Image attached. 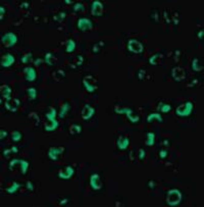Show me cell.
Wrapping results in <instances>:
<instances>
[{"instance_id": "1", "label": "cell", "mask_w": 204, "mask_h": 207, "mask_svg": "<svg viewBox=\"0 0 204 207\" xmlns=\"http://www.w3.org/2000/svg\"><path fill=\"white\" fill-rule=\"evenodd\" d=\"M46 119H47V123L44 126V130L46 132H53L57 129L58 127V122L56 120V110L54 108H50L49 112H47L46 114Z\"/></svg>"}, {"instance_id": "2", "label": "cell", "mask_w": 204, "mask_h": 207, "mask_svg": "<svg viewBox=\"0 0 204 207\" xmlns=\"http://www.w3.org/2000/svg\"><path fill=\"white\" fill-rule=\"evenodd\" d=\"M181 201H182V194L180 191L176 189L168 191L167 195V203L168 205L176 206L178 204H180Z\"/></svg>"}, {"instance_id": "3", "label": "cell", "mask_w": 204, "mask_h": 207, "mask_svg": "<svg viewBox=\"0 0 204 207\" xmlns=\"http://www.w3.org/2000/svg\"><path fill=\"white\" fill-rule=\"evenodd\" d=\"M193 108H194L193 103L190 102V101H187V102L178 105L176 109V113L180 116H188L192 113Z\"/></svg>"}, {"instance_id": "4", "label": "cell", "mask_w": 204, "mask_h": 207, "mask_svg": "<svg viewBox=\"0 0 204 207\" xmlns=\"http://www.w3.org/2000/svg\"><path fill=\"white\" fill-rule=\"evenodd\" d=\"M116 113H120V114H123L125 113L127 117L129 119L130 122L132 123H138L140 117L135 114V112L133 111V109H131V108H128V107H116Z\"/></svg>"}, {"instance_id": "5", "label": "cell", "mask_w": 204, "mask_h": 207, "mask_svg": "<svg viewBox=\"0 0 204 207\" xmlns=\"http://www.w3.org/2000/svg\"><path fill=\"white\" fill-rule=\"evenodd\" d=\"M83 85L88 92H94L97 90V80L93 76H86L83 78Z\"/></svg>"}, {"instance_id": "6", "label": "cell", "mask_w": 204, "mask_h": 207, "mask_svg": "<svg viewBox=\"0 0 204 207\" xmlns=\"http://www.w3.org/2000/svg\"><path fill=\"white\" fill-rule=\"evenodd\" d=\"M17 41H18V37L15 36V34H14V33H6L3 35L1 38V42L6 48L14 46L15 43H17Z\"/></svg>"}, {"instance_id": "7", "label": "cell", "mask_w": 204, "mask_h": 207, "mask_svg": "<svg viewBox=\"0 0 204 207\" xmlns=\"http://www.w3.org/2000/svg\"><path fill=\"white\" fill-rule=\"evenodd\" d=\"M128 49H129L131 52L139 54L143 52L144 47H143V44L141 42H139L138 40L131 39L129 42H128Z\"/></svg>"}, {"instance_id": "8", "label": "cell", "mask_w": 204, "mask_h": 207, "mask_svg": "<svg viewBox=\"0 0 204 207\" xmlns=\"http://www.w3.org/2000/svg\"><path fill=\"white\" fill-rule=\"evenodd\" d=\"M65 150V147H51L48 151V158L52 161H57Z\"/></svg>"}, {"instance_id": "9", "label": "cell", "mask_w": 204, "mask_h": 207, "mask_svg": "<svg viewBox=\"0 0 204 207\" xmlns=\"http://www.w3.org/2000/svg\"><path fill=\"white\" fill-rule=\"evenodd\" d=\"M20 165L21 166V170H22V173L24 174H27V170L29 168V162L24 160V159H12V160L9 162V170H11L12 167L14 166V165Z\"/></svg>"}, {"instance_id": "10", "label": "cell", "mask_w": 204, "mask_h": 207, "mask_svg": "<svg viewBox=\"0 0 204 207\" xmlns=\"http://www.w3.org/2000/svg\"><path fill=\"white\" fill-rule=\"evenodd\" d=\"M76 26H78V29H79L80 31L86 32V31L91 30V29L93 28V24H92V21L89 20V18H79Z\"/></svg>"}, {"instance_id": "11", "label": "cell", "mask_w": 204, "mask_h": 207, "mask_svg": "<svg viewBox=\"0 0 204 207\" xmlns=\"http://www.w3.org/2000/svg\"><path fill=\"white\" fill-rule=\"evenodd\" d=\"M171 77L174 78L175 81L181 82L185 80L186 78V72H185V69L180 68V66H177V68H174L171 69Z\"/></svg>"}, {"instance_id": "12", "label": "cell", "mask_w": 204, "mask_h": 207, "mask_svg": "<svg viewBox=\"0 0 204 207\" xmlns=\"http://www.w3.org/2000/svg\"><path fill=\"white\" fill-rule=\"evenodd\" d=\"M104 11V6L100 1H93L91 6V12L92 14L95 15V17H100V15L103 14Z\"/></svg>"}, {"instance_id": "13", "label": "cell", "mask_w": 204, "mask_h": 207, "mask_svg": "<svg viewBox=\"0 0 204 207\" xmlns=\"http://www.w3.org/2000/svg\"><path fill=\"white\" fill-rule=\"evenodd\" d=\"M15 58L14 56L10 53H5L3 54L2 58H1V66L3 68H9L14 63Z\"/></svg>"}, {"instance_id": "14", "label": "cell", "mask_w": 204, "mask_h": 207, "mask_svg": "<svg viewBox=\"0 0 204 207\" xmlns=\"http://www.w3.org/2000/svg\"><path fill=\"white\" fill-rule=\"evenodd\" d=\"M75 170L72 166H66L65 168H63L62 170H60L58 173V178L62 180H69L74 176Z\"/></svg>"}, {"instance_id": "15", "label": "cell", "mask_w": 204, "mask_h": 207, "mask_svg": "<svg viewBox=\"0 0 204 207\" xmlns=\"http://www.w3.org/2000/svg\"><path fill=\"white\" fill-rule=\"evenodd\" d=\"M94 113H95L94 108L92 106H90L89 104H86L84 106V108H83V110H82V117H83V119L88 120L94 115Z\"/></svg>"}, {"instance_id": "16", "label": "cell", "mask_w": 204, "mask_h": 207, "mask_svg": "<svg viewBox=\"0 0 204 207\" xmlns=\"http://www.w3.org/2000/svg\"><path fill=\"white\" fill-rule=\"evenodd\" d=\"M90 185H91V188L93 190H100L101 189V188H102V183H101L99 174H92L91 179H90Z\"/></svg>"}, {"instance_id": "17", "label": "cell", "mask_w": 204, "mask_h": 207, "mask_svg": "<svg viewBox=\"0 0 204 207\" xmlns=\"http://www.w3.org/2000/svg\"><path fill=\"white\" fill-rule=\"evenodd\" d=\"M25 78L28 82H33L37 78V72L34 68H26L24 69Z\"/></svg>"}, {"instance_id": "18", "label": "cell", "mask_w": 204, "mask_h": 207, "mask_svg": "<svg viewBox=\"0 0 204 207\" xmlns=\"http://www.w3.org/2000/svg\"><path fill=\"white\" fill-rule=\"evenodd\" d=\"M116 145L117 147H119L120 150H126V149L129 147L130 145V139L128 136H120L119 137V139H117L116 141Z\"/></svg>"}, {"instance_id": "19", "label": "cell", "mask_w": 204, "mask_h": 207, "mask_svg": "<svg viewBox=\"0 0 204 207\" xmlns=\"http://www.w3.org/2000/svg\"><path fill=\"white\" fill-rule=\"evenodd\" d=\"M163 54L161 53H156L154 55H152L150 58H149V63L152 65H158V64H161L162 62H163Z\"/></svg>"}, {"instance_id": "20", "label": "cell", "mask_w": 204, "mask_h": 207, "mask_svg": "<svg viewBox=\"0 0 204 207\" xmlns=\"http://www.w3.org/2000/svg\"><path fill=\"white\" fill-rule=\"evenodd\" d=\"M21 102L18 99H12V104H10V102L6 101L5 102V107L7 108L9 111H17L18 108L20 107Z\"/></svg>"}, {"instance_id": "21", "label": "cell", "mask_w": 204, "mask_h": 207, "mask_svg": "<svg viewBox=\"0 0 204 207\" xmlns=\"http://www.w3.org/2000/svg\"><path fill=\"white\" fill-rule=\"evenodd\" d=\"M69 110H71V105H69V103H68V102H65L61 106H60V111H59V117L60 119L65 117V115L69 113Z\"/></svg>"}, {"instance_id": "22", "label": "cell", "mask_w": 204, "mask_h": 207, "mask_svg": "<svg viewBox=\"0 0 204 207\" xmlns=\"http://www.w3.org/2000/svg\"><path fill=\"white\" fill-rule=\"evenodd\" d=\"M191 68L194 72H201L203 69V65L201 64L200 60L198 58H194L192 60V63H191Z\"/></svg>"}, {"instance_id": "23", "label": "cell", "mask_w": 204, "mask_h": 207, "mask_svg": "<svg viewBox=\"0 0 204 207\" xmlns=\"http://www.w3.org/2000/svg\"><path fill=\"white\" fill-rule=\"evenodd\" d=\"M157 110L160 111V112L163 113H167L171 110V106L167 103H163V102H159L157 105Z\"/></svg>"}, {"instance_id": "24", "label": "cell", "mask_w": 204, "mask_h": 207, "mask_svg": "<svg viewBox=\"0 0 204 207\" xmlns=\"http://www.w3.org/2000/svg\"><path fill=\"white\" fill-rule=\"evenodd\" d=\"M11 89L8 87L7 85H4L1 87V94H2V97L5 98V99H9V98H11Z\"/></svg>"}, {"instance_id": "25", "label": "cell", "mask_w": 204, "mask_h": 207, "mask_svg": "<svg viewBox=\"0 0 204 207\" xmlns=\"http://www.w3.org/2000/svg\"><path fill=\"white\" fill-rule=\"evenodd\" d=\"M75 49H76V42L74 40L69 39L65 44V51L68 53H72L75 51Z\"/></svg>"}, {"instance_id": "26", "label": "cell", "mask_w": 204, "mask_h": 207, "mask_svg": "<svg viewBox=\"0 0 204 207\" xmlns=\"http://www.w3.org/2000/svg\"><path fill=\"white\" fill-rule=\"evenodd\" d=\"M55 61H56V57L54 56V54L50 53V52L45 54V62L48 65H50V66L54 65V64H55Z\"/></svg>"}, {"instance_id": "27", "label": "cell", "mask_w": 204, "mask_h": 207, "mask_svg": "<svg viewBox=\"0 0 204 207\" xmlns=\"http://www.w3.org/2000/svg\"><path fill=\"white\" fill-rule=\"evenodd\" d=\"M153 119H157L159 123L163 122V119H162V116L159 113H157V112H154V113L150 114V115H148V117H147V122L148 123L153 122Z\"/></svg>"}, {"instance_id": "28", "label": "cell", "mask_w": 204, "mask_h": 207, "mask_svg": "<svg viewBox=\"0 0 204 207\" xmlns=\"http://www.w3.org/2000/svg\"><path fill=\"white\" fill-rule=\"evenodd\" d=\"M26 93H27L28 97L30 98L31 100H35L37 98V90L35 88H29L27 91H26Z\"/></svg>"}, {"instance_id": "29", "label": "cell", "mask_w": 204, "mask_h": 207, "mask_svg": "<svg viewBox=\"0 0 204 207\" xmlns=\"http://www.w3.org/2000/svg\"><path fill=\"white\" fill-rule=\"evenodd\" d=\"M82 132V128L80 127L79 125H72L71 128H69V133H71V135H78V134H81Z\"/></svg>"}, {"instance_id": "30", "label": "cell", "mask_w": 204, "mask_h": 207, "mask_svg": "<svg viewBox=\"0 0 204 207\" xmlns=\"http://www.w3.org/2000/svg\"><path fill=\"white\" fill-rule=\"evenodd\" d=\"M23 139V134L21 132H18V131H14V132L11 133V140L14 142H18L21 141V140Z\"/></svg>"}, {"instance_id": "31", "label": "cell", "mask_w": 204, "mask_h": 207, "mask_svg": "<svg viewBox=\"0 0 204 207\" xmlns=\"http://www.w3.org/2000/svg\"><path fill=\"white\" fill-rule=\"evenodd\" d=\"M155 143V136L153 133H148L147 134V140H146L145 144L147 146H153Z\"/></svg>"}, {"instance_id": "32", "label": "cell", "mask_w": 204, "mask_h": 207, "mask_svg": "<svg viewBox=\"0 0 204 207\" xmlns=\"http://www.w3.org/2000/svg\"><path fill=\"white\" fill-rule=\"evenodd\" d=\"M53 77H54V79L56 80V81H61V80H63L65 78V72H63L62 69H58V71H56L53 74Z\"/></svg>"}, {"instance_id": "33", "label": "cell", "mask_w": 204, "mask_h": 207, "mask_svg": "<svg viewBox=\"0 0 204 207\" xmlns=\"http://www.w3.org/2000/svg\"><path fill=\"white\" fill-rule=\"evenodd\" d=\"M20 187H21V185L18 183H14L10 187H8L7 189H6V192L9 193V194H14V193L17 192L18 189H20Z\"/></svg>"}, {"instance_id": "34", "label": "cell", "mask_w": 204, "mask_h": 207, "mask_svg": "<svg viewBox=\"0 0 204 207\" xmlns=\"http://www.w3.org/2000/svg\"><path fill=\"white\" fill-rule=\"evenodd\" d=\"M150 20L152 21H154V23H157V21H158V20H159V14H158V11L156 10V9H154V10L151 11V14H150Z\"/></svg>"}, {"instance_id": "35", "label": "cell", "mask_w": 204, "mask_h": 207, "mask_svg": "<svg viewBox=\"0 0 204 207\" xmlns=\"http://www.w3.org/2000/svg\"><path fill=\"white\" fill-rule=\"evenodd\" d=\"M85 4H83V3L81 2H78L76 3V4L74 5V10L75 11H85Z\"/></svg>"}, {"instance_id": "36", "label": "cell", "mask_w": 204, "mask_h": 207, "mask_svg": "<svg viewBox=\"0 0 204 207\" xmlns=\"http://www.w3.org/2000/svg\"><path fill=\"white\" fill-rule=\"evenodd\" d=\"M103 45H104L103 42H98L96 44H94V45H93V52H95V53L99 52L101 50V47Z\"/></svg>"}, {"instance_id": "37", "label": "cell", "mask_w": 204, "mask_h": 207, "mask_svg": "<svg viewBox=\"0 0 204 207\" xmlns=\"http://www.w3.org/2000/svg\"><path fill=\"white\" fill-rule=\"evenodd\" d=\"M32 58V53H27L22 57V62L23 63H28Z\"/></svg>"}, {"instance_id": "38", "label": "cell", "mask_w": 204, "mask_h": 207, "mask_svg": "<svg viewBox=\"0 0 204 207\" xmlns=\"http://www.w3.org/2000/svg\"><path fill=\"white\" fill-rule=\"evenodd\" d=\"M138 157L140 160H144L145 157H146V151L144 150V149H140L139 150V154H138Z\"/></svg>"}, {"instance_id": "39", "label": "cell", "mask_w": 204, "mask_h": 207, "mask_svg": "<svg viewBox=\"0 0 204 207\" xmlns=\"http://www.w3.org/2000/svg\"><path fill=\"white\" fill-rule=\"evenodd\" d=\"M145 69H140L139 72H138V78L140 81H143L144 80V76H145Z\"/></svg>"}, {"instance_id": "40", "label": "cell", "mask_w": 204, "mask_h": 207, "mask_svg": "<svg viewBox=\"0 0 204 207\" xmlns=\"http://www.w3.org/2000/svg\"><path fill=\"white\" fill-rule=\"evenodd\" d=\"M167 150H161L160 152H159V157H160L161 159H164L165 157H167Z\"/></svg>"}, {"instance_id": "41", "label": "cell", "mask_w": 204, "mask_h": 207, "mask_svg": "<svg viewBox=\"0 0 204 207\" xmlns=\"http://www.w3.org/2000/svg\"><path fill=\"white\" fill-rule=\"evenodd\" d=\"M4 14H5V8H4V6L1 5L0 6V18H1V20H3Z\"/></svg>"}, {"instance_id": "42", "label": "cell", "mask_w": 204, "mask_h": 207, "mask_svg": "<svg viewBox=\"0 0 204 207\" xmlns=\"http://www.w3.org/2000/svg\"><path fill=\"white\" fill-rule=\"evenodd\" d=\"M6 136H7V132L2 129L1 131H0V139L3 140L4 138H6Z\"/></svg>"}, {"instance_id": "43", "label": "cell", "mask_w": 204, "mask_h": 207, "mask_svg": "<svg viewBox=\"0 0 204 207\" xmlns=\"http://www.w3.org/2000/svg\"><path fill=\"white\" fill-rule=\"evenodd\" d=\"M68 202H69V198H63V199H59L58 200V203L60 205H65Z\"/></svg>"}, {"instance_id": "44", "label": "cell", "mask_w": 204, "mask_h": 207, "mask_svg": "<svg viewBox=\"0 0 204 207\" xmlns=\"http://www.w3.org/2000/svg\"><path fill=\"white\" fill-rule=\"evenodd\" d=\"M27 189L30 191H34V185L31 183V182H28L27 183Z\"/></svg>"}, {"instance_id": "45", "label": "cell", "mask_w": 204, "mask_h": 207, "mask_svg": "<svg viewBox=\"0 0 204 207\" xmlns=\"http://www.w3.org/2000/svg\"><path fill=\"white\" fill-rule=\"evenodd\" d=\"M10 153H12L11 149H7V150H4V151H3V155H4L5 157H8V155L10 154Z\"/></svg>"}, {"instance_id": "46", "label": "cell", "mask_w": 204, "mask_h": 207, "mask_svg": "<svg viewBox=\"0 0 204 207\" xmlns=\"http://www.w3.org/2000/svg\"><path fill=\"white\" fill-rule=\"evenodd\" d=\"M203 35H204V31L203 30H201L198 33V35H197V36H198V39H200V40H202L203 39Z\"/></svg>"}, {"instance_id": "47", "label": "cell", "mask_w": 204, "mask_h": 207, "mask_svg": "<svg viewBox=\"0 0 204 207\" xmlns=\"http://www.w3.org/2000/svg\"><path fill=\"white\" fill-rule=\"evenodd\" d=\"M10 149H11L12 153H18V147H15V146H14V147L10 148Z\"/></svg>"}, {"instance_id": "48", "label": "cell", "mask_w": 204, "mask_h": 207, "mask_svg": "<svg viewBox=\"0 0 204 207\" xmlns=\"http://www.w3.org/2000/svg\"><path fill=\"white\" fill-rule=\"evenodd\" d=\"M40 62H41V59H38L35 61V65H40Z\"/></svg>"}, {"instance_id": "49", "label": "cell", "mask_w": 204, "mask_h": 207, "mask_svg": "<svg viewBox=\"0 0 204 207\" xmlns=\"http://www.w3.org/2000/svg\"><path fill=\"white\" fill-rule=\"evenodd\" d=\"M65 3H66V4H72L73 1H69V0H66V1H65Z\"/></svg>"}]
</instances>
